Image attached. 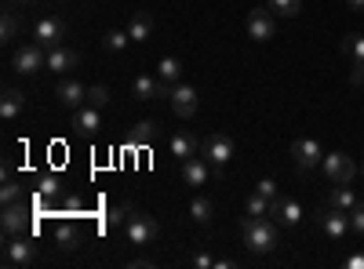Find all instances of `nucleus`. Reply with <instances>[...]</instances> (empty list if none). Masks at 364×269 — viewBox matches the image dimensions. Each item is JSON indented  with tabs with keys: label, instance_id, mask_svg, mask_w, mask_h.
I'll use <instances>...</instances> for the list:
<instances>
[{
	"label": "nucleus",
	"instance_id": "1",
	"mask_svg": "<svg viewBox=\"0 0 364 269\" xmlns=\"http://www.w3.org/2000/svg\"><path fill=\"white\" fill-rule=\"evenodd\" d=\"M240 236H245V248L252 255H269L281 244L277 219H269V215H245L240 219Z\"/></svg>",
	"mask_w": 364,
	"mask_h": 269
},
{
	"label": "nucleus",
	"instance_id": "45",
	"mask_svg": "<svg viewBox=\"0 0 364 269\" xmlns=\"http://www.w3.org/2000/svg\"><path fill=\"white\" fill-rule=\"evenodd\" d=\"M360 175H364V164H360Z\"/></svg>",
	"mask_w": 364,
	"mask_h": 269
},
{
	"label": "nucleus",
	"instance_id": "5",
	"mask_svg": "<svg viewBox=\"0 0 364 269\" xmlns=\"http://www.w3.org/2000/svg\"><path fill=\"white\" fill-rule=\"evenodd\" d=\"M124 236H128V244H154L157 236H161V222L154 215H146V212H132V219L124 222Z\"/></svg>",
	"mask_w": 364,
	"mask_h": 269
},
{
	"label": "nucleus",
	"instance_id": "37",
	"mask_svg": "<svg viewBox=\"0 0 364 269\" xmlns=\"http://www.w3.org/2000/svg\"><path fill=\"white\" fill-rule=\"evenodd\" d=\"M255 190H259L262 197H269V200H273V197H277V193H281V186H277V182H273V178H262V182H255Z\"/></svg>",
	"mask_w": 364,
	"mask_h": 269
},
{
	"label": "nucleus",
	"instance_id": "44",
	"mask_svg": "<svg viewBox=\"0 0 364 269\" xmlns=\"http://www.w3.org/2000/svg\"><path fill=\"white\" fill-rule=\"evenodd\" d=\"M15 4H33V0H15Z\"/></svg>",
	"mask_w": 364,
	"mask_h": 269
},
{
	"label": "nucleus",
	"instance_id": "10",
	"mask_svg": "<svg viewBox=\"0 0 364 269\" xmlns=\"http://www.w3.org/2000/svg\"><path fill=\"white\" fill-rule=\"evenodd\" d=\"M223 168H215V164H208L200 153L197 157H190V160H182V182L186 186H193V190H200V186H208L211 178H215Z\"/></svg>",
	"mask_w": 364,
	"mask_h": 269
},
{
	"label": "nucleus",
	"instance_id": "28",
	"mask_svg": "<svg viewBox=\"0 0 364 269\" xmlns=\"http://www.w3.org/2000/svg\"><path fill=\"white\" fill-rule=\"evenodd\" d=\"M128 44H132L128 29H109V33H106V40H102V48H106V51H113V55L128 51Z\"/></svg>",
	"mask_w": 364,
	"mask_h": 269
},
{
	"label": "nucleus",
	"instance_id": "21",
	"mask_svg": "<svg viewBox=\"0 0 364 269\" xmlns=\"http://www.w3.org/2000/svg\"><path fill=\"white\" fill-rule=\"evenodd\" d=\"M128 37H132V44H146L149 37H154V15L149 11H135L132 18H128Z\"/></svg>",
	"mask_w": 364,
	"mask_h": 269
},
{
	"label": "nucleus",
	"instance_id": "32",
	"mask_svg": "<svg viewBox=\"0 0 364 269\" xmlns=\"http://www.w3.org/2000/svg\"><path fill=\"white\" fill-rule=\"evenodd\" d=\"M15 37H18V18H15V11H4V18H0V40L11 44Z\"/></svg>",
	"mask_w": 364,
	"mask_h": 269
},
{
	"label": "nucleus",
	"instance_id": "22",
	"mask_svg": "<svg viewBox=\"0 0 364 269\" xmlns=\"http://www.w3.org/2000/svg\"><path fill=\"white\" fill-rule=\"evenodd\" d=\"M55 244L63 248V251H77L80 248V226L63 219V222H55Z\"/></svg>",
	"mask_w": 364,
	"mask_h": 269
},
{
	"label": "nucleus",
	"instance_id": "23",
	"mask_svg": "<svg viewBox=\"0 0 364 269\" xmlns=\"http://www.w3.org/2000/svg\"><path fill=\"white\" fill-rule=\"evenodd\" d=\"M161 138V124L157 121H142L128 131V146H149V142H157Z\"/></svg>",
	"mask_w": 364,
	"mask_h": 269
},
{
	"label": "nucleus",
	"instance_id": "13",
	"mask_svg": "<svg viewBox=\"0 0 364 269\" xmlns=\"http://www.w3.org/2000/svg\"><path fill=\"white\" fill-rule=\"evenodd\" d=\"M269 219H277V222H284L288 229H295V226L302 222V204H299L295 197L277 193V197L269 200Z\"/></svg>",
	"mask_w": 364,
	"mask_h": 269
},
{
	"label": "nucleus",
	"instance_id": "7",
	"mask_svg": "<svg viewBox=\"0 0 364 269\" xmlns=\"http://www.w3.org/2000/svg\"><path fill=\"white\" fill-rule=\"evenodd\" d=\"M168 106H171V113L175 116H182V121H190V116H197V106H200V99H197V87L193 84H171V92H168Z\"/></svg>",
	"mask_w": 364,
	"mask_h": 269
},
{
	"label": "nucleus",
	"instance_id": "9",
	"mask_svg": "<svg viewBox=\"0 0 364 269\" xmlns=\"http://www.w3.org/2000/svg\"><path fill=\"white\" fill-rule=\"evenodd\" d=\"M317 219H321V233L328 236V241H343V236L350 233V212H343V207L324 204Z\"/></svg>",
	"mask_w": 364,
	"mask_h": 269
},
{
	"label": "nucleus",
	"instance_id": "31",
	"mask_svg": "<svg viewBox=\"0 0 364 269\" xmlns=\"http://www.w3.org/2000/svg\"><path fill=\"white\" fill-rule=\"evenodd\" d=\"M266 8L273 15H284V18H295L302 11V0H266Z\"/></svg>",
	"mask_w": 364,
	"mask_h": 269
},
{
	"label": "nucleus",
	"instance_id": "20",
	"mask_svg": "<svg viewBox=\"0 0 364 269\" xmlns=\"http://www.w3.org/2000/svg\"><path fill=\"white\" fill-rule=\"evenodd\" d=\"M168 153L182 164V160H190V157L200 153V142H197L190 131H178V135H171V142H168Z\"/></svg>",
	"mask_w": 364,
	"mask_h": 269
},
{
	"label": "nucleus",
	"instance_id": "3",
	"mask_svg": "<svg viewBox=\"0 0 364 269\" xmlns=\"http://www.w3.org/2000/svg\"><path fill=\"white\" fill-rule=\"evenodd\" d=\"M11 70L22 73V77H33V73L48 70V48H41L37 40H29V44L15 48V55H11Z\"/></svg>",
	"mask_w": 364,
	"mask_h": 269
},
{
	"label": "nucleus",
	"instance_id": "38",
	"mask_svg": "<svg viewBox=\"0 0 364 269\" xmlns=\"http://www.w3.org/2000/svg\"><path fill=\"white\" fill-rule=\"evenodd\" d=\"M63 207H66V212H84V207H87V200H84V197H73V193H70V197L63 200Z\"/></svg>",
	"mask_w": 364,
	"mask_h": 269
},
{
	"label": "nucleus",
	"instance_id": "14",
	"mask_svg": "<svg viewBox=\"0 0 364 269\" xmlns=\"http://www.w3.org/2000/svg\"><path fill=\"white\" fill-rule=\"evenodd\" d=\"M343 55L350 58V80L357 87H364V37L360 33L343 37Z\"/></svg>",
	"mask_w": 364,
	"mask_h": 269
},
{
	"label": "nucleus",
	"instance_id": "17",
	"mask_svg": "<svg viewBox=\"0 0 364 269\" xmlns=\"http://www.w3.org/2000/svg\"><path fill=\"white\" fill-rule=\"evenodd\" d=\"M48 70L51 73H73L80 70V51L58 44V48H48Z\"/></svg>",
	"mask_w": 364,
	"mask_h": 269
},
{
	"label": "nucleus",
	"instance_id": "12",
	"mask_svg": "<svg viewBox=\"0 0 364 269\" xmlns=\"http://www.w3.org/2000/svg\"><path fill=\"white\" fill-rule=\"evenodd\" d=\"M200 157H204L208 164H215V168H226V164L233 160V142H230L226 135H208V138L200 142Z\"/></svg>",
	"mask_w": 364,
	"mask_h": 269
},
{
	"label": "nucleus",
	"instance_id": "24",
	"mask_svg": "<svg viewBox=\"0 0 364 269\" xmlns=\"http://www.w3.org/2000/svg\"><path fill=\"white\" fill-rule=\"evenodd\" d=\"M26 109V95L22 92H15V87H8L4 92V99H0V116H4V121H15V116Z\"/></svg>",
	"mask_w": 364,
	"mask_h": 269
},
{
	"label": "nucleus",
	"instance_id": "36",
	"mask_svg": "<svg viewBox=\"0 0 364 269\" xmlns=\"http://www.w3.org/2000/svg\"><path fill=\"white\" fill-rule=\"evenodd\" d=\"M350 229H353L357 236H364V200H357V204L350 207Z\"/></svg>",
	"mask_w": 364,
	"mask_h": 269
},
{
	"label": "nucleus",
	"instance_id": "46",
	"mask_svg": "<svg viewBox=\"0 0 364 269\" xmlns=\"http://www.w3.org/2000/svg\"><path fill=\"white\" fill-rule=\"evenodd\" d=\"M11 4H15V0H11Z\"/></svg>",
	"mask_w": 364,
	"mask_h": 269
},
{
	"label": "nucleus",
	"instance_id": "18",
	"mask_svg": "<svg viewBox=\"0 0 364 269\" xmlns=\"http://www.w3.org/2000/svg\"><path fill=\"white\" fill-rule=\"evenodd\" d=\"M99 128H102V109H95V106L73 109V131H77V135L91 138V135H99Z\"/></svg>",
	"mask_w": 364,
	"mask_h": 269
},
{
	"label": "nucleus",
	"instance_id": "35",
	"mask_svg": "<svg viewBox=\"0 0 364 269\" xmlns=\"http://www.w3.org/2000/svg\"><path fill=\"white\" fill-rule=\"evenodd\" d=\"M87 106H95V109H106V106H109V92H106L102 84L87 87Z\"/></svg>",
	"mask_w": 364,
	"mask_h": 269
},
{
	"label": "nucleus",
	"instance_id": "19",
	"mask_svg": "<svg viewBox=\"0 0 364 269\" xmlns=\"http://www.w3.org/2000/svg\"><path fill=\"white\" fill-rule=\"evenodd\" d=\"M55 99L63 106H70V109H80V106H87V87L80 80H63L55 87Z\"/></svg>",
	"mask_w": 364,
	"mask_h": 269
},
{
	"label": "nucleus",
	"instance_id": "16",
	"mask_svg": "<svg viewBox=\"0 0 364 269\" xmlns=\"http://www.w3.org/2000/svg\"><path fill=\"white\" fill-rule=\"evenodd\" d=\"M132 92H135V99H142V102H157V99H168V92H171V87H168L161 77L139 73V77L132 80Z\"/></svg>",
	"mask_w": 364,
	"mask_h": 269
},
{
	"label": "nucleus",
	"instance_id": "26",
	"mask_svg": "<svg viewBox=\"0 0 364 269\" xmlns=\"http://www.w3.org/2000/svg\"><path fill=\"white\" fill-rule=\"evenodd\" d=\"M37 190H41V204H44V200H55L58 193H63V178H58V171H48V175H41Z\"/></svg>",
	"mask_w": 364,
	"mask_h": 269
},
{
	"label": "nucleus",
	"instance_id": "6",
	"mask_svg": "<svg viewBox=\"0 0 364 269\" xmlns=\"http://www.w3.org/2000/svg\"><path fill=\"white\" fill-rule=\"evenodd\" d=\"M321 168H324V178L331 186H350L353 178H357V164H353V157H346V153H324V160H321Z\"/></svg>",
	"mask_w": 364,
	"mask_h": 269
},
{
	"label": "nucleus",
	"instance_id": "30",
	"mask_svg": "<svg viewBox=\"0 0 364 269\" xmlns=\"http://www.w3.org/2000/svg\"><path fill=\"white\" fill-rule=\"evenodd\" d=\"M132 212H135V207H132L128 200H120L117 207H109V215H106V226H109V229H117V226H124V222L132 219Z\"/></svg>",
	"mask_w": 364,
	"mask_h": 269
},
{
	"label": "nucleus",
	"instance_id": "2",
	"mask_svg": "<svg viewBox=\"0 0 364 269\" xmlns=\"http://www.w3.org/2000/svg\"><path fill=\"white\" fill-rule=\"evenodd\" d=\"M41 258V248L33 241V233H15L4 236V262L8 265H33Z\"/></svg>",
	"mask_w": 364,
	"mask_h": 269
},
{
	"label": "nucleus",
	"instance_id": "40",
	"mask_svg": "<svg viewBox=\"0 0 364 269\" xmlns=\"http://www.w3.org/2000/svg\"><path fill=\"white\" fill-rule=\"evenodd\" d=\"M346 269H364V251H353V255L346 258Z\"/></svg>",
	"mask_w": 364,
	"mask_h": 269
},
{
	"label": "nucleus",
	"instance_id": "25",
	"mask_svg": "<svg viewBox=\"0 0 364 269\" xmlns=\"http://www.w3.org/2000/svg\"><path fill=\"white\" fill-rule=\"evenodd\" d=\"M157 77H161L168 87L178 84V80H182V62H178L175 55H164V58H161V66H157Z\"/></svg>",
	"mask_w": 364,
	"mask_h": 269
},
{
	"label": "nucleus",
	"instance_id": "4",
	"mask_svg": "<svg viewBox=\"0 0 364 269\" xmlns=\"http://www.w3.org/2000/svg\"><path fill=\"white\" fill-rule=\"evenodd\" d=\"M0 226H4V236H15V233H33V207L29 200H15V204H4V215H0Z\"/></svg>",
	"mask_w": 364,
	"mask_h": 269
},
{
	"label": "nucleus",
	"instance_id": "15",
	"mask_svg": "<svg viewBox=\"0 0 364 269\" xmlns=\"http://www.w3.org/2000/svg\"><path fill=\"white\" fill-rule=\"evenodd\" d=\"M291 157H295L299 171H310V168H317L324 160V149H321L317 138H295L291 142Z\"/></svg>",
	"mask_w": 364,
	"mask_h": 269
},
{
	"label": "nucleus",
	"instance_id": "41",
	"mask_svg": "<svg viewBox=\"0 0 364 269\" xmlns=\"http://www.w3.org/2000/svg\"><path fill=\"white\" fill-rule=\"evenodd\" d=\"M149 265H154L149 258H135V262H132V269H149Z\"/></svg>",
	"mask_w": 364,
	"mask_h": 269
},
{
	"label": "nucleus",
	"instance_id": "11",
	"mask_svg": "<svg viewBox=\"0 0 364 269\" xmlns=\"http://www.w3.org/2000/svg\"><path fill=\"white\" fill-rule=\"evenodd\" d=\"M248 37L255 40V44H266V40H273V33H277V15H273L269 8H255V11H248Z\"/></svg>",
	"mask_w": 364,
	"mask_h": 269
},
{
	"label": "nucleus",
	"instance_id": "33",
	"mask_svg": "<svg viewBox=\"0 0 364 269\" xmlns=\"http://www.w3.org/2000/svg\"><path fill=\"white\" fill-rule=\"evenodd\" d=\"M15 200H22V186L15 182L11 175H4V186H0V204H15Z\"/></svg>",
	"mask_w": 364,
	"mask_h": 269
},
{
	"label": "nucleus",
	"instance_id": "34",
	"mask_svg": "<svg viewBox=\"0 0 364 269\" xmlns=\"http://www.w3.org/2000/svg\"><path fill=\"white\" fill-rule=\"evenodd\" d=\"M245 212L248 215H269V197H262L259 190L248 197V204H245Z\"/></svg>",
	"mask_w": 364,
	"mask_h": 269
},
{
	"label": "nucleus",
	"instance_id": "42",
	"mask_svg": "<svg viewBox=\"0 0 364 269\" xmlns=\"http://www.w3.org/2000/svg\"><path fill=\"white\" fill-rule=\"evenodd\" d=\"M215 269H233V258H215Z\"/></svg>",
	"mask_w": 364,
	"mask_h": 269
},
{
	"label": "nucleus",
	"instance_id": "39",
	"mask_svg": "<svg viewBox=\"0 0 364 269\" xmlns=\"http://www.w3.org/2000/svg\"><path fill=\"white\" fill-rule=\"evenodd\" d=\"M193 265H197V269H211V265H215V258L200 251V255H193Z\"/></svg>",
	"mask_w": 364,
	"mask_h": 269
},
{
	"label": "nucleus",
	"instance_id": "27",
	"mask_svg": "<svg viewBox=\"0 0 364 269\" xmlns=\"http://www.w3.org/2000/svg\"><path fill=\"white\" fill-rule=\"evenodd\" d=\"M328 204H331V207H343V212H350V207L357 204V193H353L350 186H331Z\"/></svg>",
	"mask_w": 364,
	"mask_h": 269
},
{
	"label": "nucleus",
	"instance_id": "29",
	"mask_svg": "<svg viewBox=\"0 0 364 269\" xmlns=\"http://www.w3.org/2000/svg\"><path fill=\"white\" fill-rule=\"evenodd\" d=\"M190 215H193V222H211V215H215V204H211L208 197H193V204H190Z\"/></svg>",
	"mask_w": 364,
	"mask_h": 269
},
{
	"label": "nucleus",
	"instance_id": "8",
	"mask_svg": "<svg viewBox=\"0 0 364 269\" xmlns=\"http://www.w3.org/2000/svg\"><path fill=\"white\" fill-rule=\"evenodd\" d=\"M33 40H37L41 48H58V44H66V22L58 18V15H44V18H37V26H33Z\"/></svg>",
	"mask_w": 364,
	"mask_h": 269
},
{
	"label": "nucleus",
	"instance_id": "43",
	"mask_svg": "<svg viewBox=\"0 0 364 269\" xmlns=\"http://www.w3.org/2000/svg\"><path fill=\"white\" fill-rule=\"evenodd\" d=\"M350 4V11H364V0H346Z\"/></svg>",
	"mask_w": 364,
	"mask_h": 269
}]
</instances>
